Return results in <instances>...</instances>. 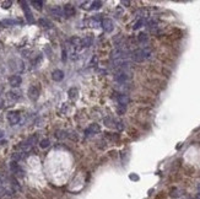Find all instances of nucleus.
<instances>
[{"label": "nucleus", "instance_id": "1", "mask_svg": "<svg viewBox=\"0 0 200 199\" xmlns=\"http://www.w3.org/2000/svg\"><path fill=\"white\" fill-rule=\"evenodd\" d=\"M150 55H151L150 49H147V48L137 49V50H135V52L133 53V60H134V61H137V63H141V61L146 60Z\"/></svg>", "mask_w": 200, "mask_h": 199}, {"label": "nucleus", "instance_id": "2", "mask_svg": "<svg viewBox=\"0 0 200 199\" xmlns=\"http://www.w3.org/2000/svg\"><path fill=\"white\" fill-rule=\"evenodd\" d=\"M36 141H37V135L29 136L25 142H22V144L20 145V149L22 150V152H26V151H28V150L36 144Z\"/></svg>", "mask_w": 200, "mask_h": 199}, {"label": "nucleus", "instance_id": "3", "mask_svg": "<svg viewBox=\"0 0 200 199\" xmlns=\"http://www.w3.org/2000/svg\"><path fill=\"white\" fill-rule=\"evenodd\" d=\"M7 119H9V122H10L11 125H16V124H18V122H20V119H21L20 112H17V111H11V112H9V114H7Z\"/></svg>", "mask_w": 200, "mask_h": 199}, {"label": "nucleus", "instance_id": "4", "mask_svg": "<svg viewBox=\"0 0 200 199\" xmlns=\"http://www.w3.org/2000/svg\"><path fill=\"white\" fill-rule=\"evenodd\" d=\"M10 168H11V172H12L15 176H17V177H23V171H22V168H21L15 161L11 162Z\"/></svg>", "mask_w": 200, "mask_h": 199}, {"label": "nucleus", "instance_id": "5", "mask_svg": "<svg viewBox=\"0 0 200 199\" xmlns=\"http://www.w3.org/2000/svg\"><path fill=\"white\" fill-rule=\"evenodd\" d=\"M102 27L106 32H112L114 28V23L110 18H104V20H102Z\"/></svg>", "mask_w": 200, "mask_h": 199}, {"label": "nucleus", "instance_id": "6", "mask_svg": "<svg viewBox=\"0 0 200 199\" xmlns=\"http://www.w3.org/2000/svg\"><path fill=\"white\" fill-rule=\"evenodd\" d=\"M63 14L65 17H71L75 15V7L70 4H66L64 7H63Z\"/></svg>", "mask_w": 200, "mask_h": 199}, {"label": "nucleus", "instance_id": "7", "mask_svg": "<svg viewBox=\"0 0 200 199\" xmlns=\"http://www.w3.org/2000/svg\"><path fill=\"white\" fill-rule=\"evenodd\" d=\"M21 82H22V79H21L20 75H12V76H10V79H9V84H10L12 87H18V86L21 85Z\"/></svg>", "mask_w": 200, "mask_h": 199}, {"label": "nucleus", "instance_id": "8", "mask_svg": "<svg viewBox=\"0 0 200 199\" xmlns=\"http://www.w3.org/2000/svg\"><path fill=\"white\" fill-rule=\"evenodd\" d=\"M38 96H39V88L36 87V86H31V87L28 88V97H29L31 99L36 101V99L38 98Z\"/></svg>", "mask_w": 200, "mask_h": 199}, {"label": "nucleus", "instance_id": "9", "mask_svg": "<svg viewBox=\"0 0 200 199\" xmlns=\"http://www.w3.org/2000/svg\"><path fill=\"white\" fill-rule=\"evenodd\" d=\"M101 131V128H99V125L98 124H96V123H93V124H91L87 129H86V134L87 135H90V134H97V133H99Z\"/></svg>", "mask_w": 200, "mask_h": 199}, {"label": "nucleus", "instance_id": "10", "mask_svg": "<svg viewBox=\"0 0 200 199\" xmlns=\"http://www.w3.org/2000/svg\"><path fill=\"white\" fill-rule=\"evenodd\" d=\"M52 77H53V80H55V81H61V80L64 79V72H63L61 70L56 69V70H54V71H53Z\"/></svg>", "mask_w": 200, "mask_h": 199}, {"label": "nucleus", "instance_id": "11", "mask_svg": "<svg viewBox=\"0 0 200 199\" xmlns=\"http://www.w3.org/2000/svg\"><path fill=\"white\" fill-rule=\"evenodd\" d=\"M128 79H129V74L125 72V71H120V72L117 74V76H115V80H117L118 82H125Z\"/></svg>", "mask_w": 200, "mask_h": 199}, {"label": "nucleus", "instance_id": "12", "mask_svg": "<svg viewBox=\"0 0 200 199\" xmlns=\"http://www.w3.org/2000/svg\"><path fill=\"white\" fill-rule=\"evenodd\" d=\"M50 14L54 17H60L63 15V10L59 6H53V7H50Z\"/></svg>", "mask_w": 200, "mask_h": 199}, {"label": "nucleus", "instance_id": "13", "mask_svg": "<svg viewBox=\"0 0 200 199\" xmlns=\"http://www.w3.org/2000/svg\"><path fill=\"white\" fill-rule=\"evenodd\" d=\"M22 4V7H23V10H25V12H26V17H27V21L28 22H33V17H32V14L29 12V9H28V6H27V2H21Z\"/></svg>", "mask_w": 200, "mask_h": 199}, {"label": "nucleus", "instance_id": "14", "mask_svg": "<svg viewBox=\"0 0 200 199\" xmlns=\"http://www.w3.org/2000/svg\"><path fill=\"white\" fill-rule=\"evenodd\" d=\"M118 102H119V104L120 106H126L128 103H129V97H128V95H119L118 96Z\"/></svg>", "mask_w": 200, "mask_h": 199}, {"label": "nucleus", "instance_id": "15", "mask_svg": "<svg viewBox=\"0 0 200 199\" xmlns=\"http://www.w3.org/2000/svg\"><path fill=\"white\" fill-rule=\"evenodd\" d=\"M70 42L72 43L74 47H77V48H80V47L82 45V41H81L80 38H77V37H72V38L70 39Z\"/></svg>", "mask_w": 200, "mask_h": 199}, {"label": "nucleus", "instance_id": "16", "mask_svg": "<svg viewBox=\"0 0 200 199\" xmlns=\"http://www.w3.org/2000/svg\"><path fill=\"white\" fill-rule=\"evenodd\" d=\"M7 97L10 98V99H18L20 98V92H17V91H10L9 93H7Z\"/></svg>", "mask_w": 200, "mask_h": 199}, {"label": "nucleus", "instance_id": "17", "mask_svg": "<svg viewBox=\"0 0 200 199\" xmlns=\"http://www.w3.org/2000/svg\"><path fill=\"white\" fill-rule=\"evenodd\" d=\"M137 39H139V42H140V43H147L148 37H147V34H146V33H140V34H139V37H137Z\"/></svg>", "mask_w": 200, "mask_h": 199}, {"label": "nucleus", "instance_id": "18", "mask_svg": "<svg viewBox=\"0 0 200 199\" xmlns=\"http://www.w3.org/2000/svg\"><path fill=\"white\" fill-rule=\"evenodd\" d=\"M16 23H18L17 20H4L2 21L4 26H12V25H16Z\"/></svg>", "mask_w": 200, "mask_h": 199}, {"label": "nucleus", "instance_id": "19", "mask_svg": "<svg viewBox=\"0 0 200 199\" xmlns=\"http://www.w3.org/2000/svg\"><path fill=\"white\" fill-rule=\"evenodd\" d=\"M37 10H42V7H43V1H32L31 2Z\"/></svg>", "mask_w": 200, "mask_h": 199}, {"label": "nucleus", "instance_id": "20", "mask_svg": "<svg viewBox=\"0 0 200 199\" xmlns=\"http://www.w3.org/2000/svg\"><path fill=\"white\" fill-rule=\"evenodd\" d=\"M69 96H70V98H75L77 96V88H75V87L70 88L69 90Z\"/></svg>", "mask_w": 200, "mask_h": 199}, {"label": "nucleus", "instance_id": "21", "mask_svg": "<svg viewBox=\"0 0 200 199\" xmlns=\"http://www.w3.org/2000/svg\"><path fill=\"white\" fill-rule=\"evenodd\" d=\"M49 144H50V141H49L48 139H43V140L39 142V146H40L42 149H45V147L49 146Z\"/></svg>", "mask_w": 200, "mask_h": 199}, {"label": "nucleus", "instance_id": "22", "mask_svg": "<svg viewBox=\"0 0 200 199\" xmlns=\"http://www.w3.org/2000/svg\"><path fill=\"white\" fill-rule=\"evenodd\" d=\"M91 43H92V38H91V37H87V38H85V39L82 41V45H83V47H90Z\"/></svg>", "mask_w": 200, "mask_h": 199}, {"label": "nucleus", "instance_id": "23", "mask_svg": "<svg viewBox=\"0 0 200 199\" xmlns=\"http://www.w3.org/2000/svg\"><path fill=\"white\" fill-rule=\"evenodd\" d=\"M91 7L90 9H99L102 6V2L101 1H91Z\"/></svg>", "mask_w": 200, "mask_h": 199}, {"label": "nucleus", "instance_id": "24", "mask_svg": "<svg viewBox=\"0 0 200 199\" xmlns=\"http://www.w3.org/2000/svg\"><path fill=\"white\" fill-rule=\"evenodd\" d=\"M142 25H144V20H141V18H140V20H137V21L134 23L133 28H134V29H137V28H140Z\"/></svg>", "mask_w": 200, "mask_h": 199}, {"label": "nucleus", "instance_id": "25", "mask_svg": "<svg viewBox=\"0 0 200 199\" xmlns=\"http://www.w3.org/2000/svg\"><path fill=\"white\" fill-rule=\"evenodd\" d=\"M11 5H12L11 1H2V4H1V6H2L4 9H9Z\"/></svg>", "mask_w": 200, "mask_h": 199}, {"label": "nucleus", "instance_id": "26", "mask_svg": "<svg viewBox=\"0 0 200 199\" xmlns=\"http://www.w3.org/2000/svg\"><path fill=\"white\" fill-rule=\"evenodd\" d=\"M39 23H40V25H44V27H45V25H48V26H49V22H48L47 20H44V18L39 20Z\"/></svg>", "mask_w": 200, "mask_h": 199}, {"label": "nucleus", "instance_id": "27", "mask_svg": "<svg viewBox=\"0 0 200 199\" xmlns=\"http://www.w3.org/2000/svg\"><path fill=\"white\" fill-rule=\"evenodd\" d=\"M66 59V53H65V50H63V60H65Z\"/></svg>", "mask_w": 200, "mask_h": 199}, {"label": "nucleus", "instance_id": "28", "mask_svg": "<svg viewBox=\"0 0 200 199\" xmlns=\"http://www.w3.org/2000/svg\"><path fill=\"white\" fill-rule=\"evenodd\" d=\"M2 104H4V101H2V99H0V108H2Z\"/></svg>", "mask_w": 200, "mask_h": 199}, {"label": "nucleus", "instance_id": "29", "mask_svg": "<svg viewBox=\"0 0 200 199\" xmlns=\"http://www.w3.org/2000/svg\"><path fill=\"white\" fill-rule=\"evenodd\" d=\"M4 136V131L2 130H0V138H2Z\"/></svg>", "mask_w": 200, "mask_h": 199}, {"label": "nucleus", "instance_id": "30", "mask_svg": "<svg viewBox=\"0 0 200 199\" xmlns=\"http://www.w3.org/2000/svg\"><path fill=\"white\" fill-rule=\"evenodd\" d=\"M123 4H124V5H129L130 2H129V1H123Z\"/></svg>", "mask_w": 200, "mask_h": 199}, {"label": "nucleus", "instance_id": "31", "mask_svg": "<svg viewBox=\"0 0 200 199\" xmlns=\"http://www.w3.org/2000/svg\"><path fill=\"white\" fill-rule=\"evenodd\" d=\"M199 197H200V185H199Z\"/></svg>", "mask_w": 200, "mask_h": 199}]
</instances>
